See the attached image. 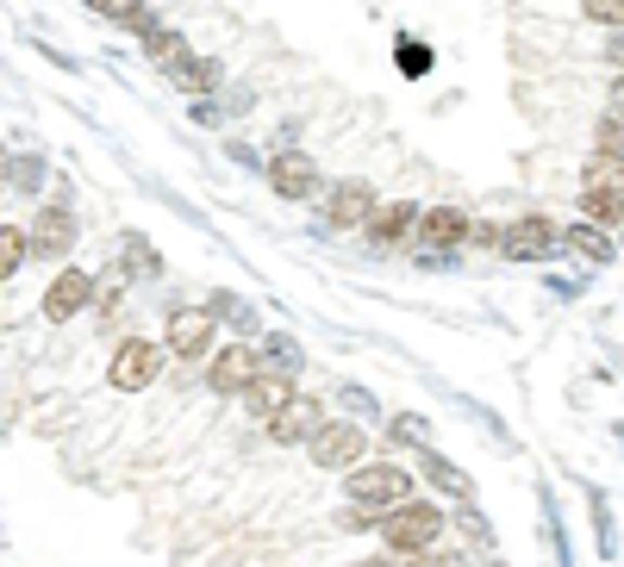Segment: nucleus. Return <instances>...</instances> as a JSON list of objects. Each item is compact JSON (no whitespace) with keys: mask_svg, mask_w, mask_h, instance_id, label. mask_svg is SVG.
<instances>
[{"mask_svg":"<svg viewBox=\"0 0 624 567\" xmlns=\"http://www.w3.org/2000/svg\"><path fill=\"white\" fill-rule=\"evenodd\" d=\"M444 505H424V499H406V505H394L387 518H381V543H387V555H399V562H424L431 549H444Z\"/></svg>","mask_w":624,"mask_h":567,"instance_id":"obj_1","label":"nucleus"},{"mask_svg":"<svg viewBox=\"0 0 624 567\" xmlns=\"http://www.w3.org/2000/svg\"><path fill=\"white\" fill-rule=\"evenodd\" d=\"M344 499L369 505V512H394V505L412 499V474L399 468V462H362V468L344 474Z\"/></svg>","mask_w":624,"mask_h":567,"instance_id":"obj_2","label":"nucleus"},{"mask_svg":"<svg viewBox=\"0 0 624 567\" xmlns=\"http://www.w3.org/2000/svg\"><path fill=\"white\" fill-rule=\"evenodd\" d=\"M499 256L506 262H556V256H569L562 249V224L549 219V212H519V219H506Z\"/></svg>","mask_w":624,"mask_h":567,"instance_id":"obj_3","label":"nucleus"},{"mask_svg":"<svg viewBox=\"0 0 624 567\" xmlns=\"http://www.w3.org/2000/svg\"><path fill=\"white\" fill-rule=\"evenodd\" d=\"M163 349H169V344L125 337V344L113 349V362H106V381H113V394H150V387L163 381Z\"/></svg>","mask_w":624,"mask_h":567,"instance_id":"obj_4","label":"nucleus"},{"mask_svg":"<svg viewBox=\"0 0 624 567\" xmlns=\"http://www.w3.org/2000/svg\"><path fill=\"white\" fill-rule=\"evenodd\" d=\"M263 374V349L250 344V337H238V344H225L206 356V387L219 399H244V387Z\"/></svg>","mask_w":624,"mask_h":567,"instance_id":"obj_5","label":"nucleus"},{"mask_svg":"<svg viewBox=\"0 0 624 567\" xmlns=\"http://www.w3.org/2000/svg\"><path fill=\"white\" fill-rule=\"evenodd\" d=\"M25 237H31V262H69L75 249V212L69 199H44L31 224H25Z\"/></svg>","mask_w":624,"mask_h":567,"instance_id":"obj_6","label":"nucleus"},{"mask_svg":"<svg viewBox=\"0 0 624 567\" xmlns=\"http://www.w3.org/2000/svg\"><path fill=\"white\" fill-rule=\"evenodd\" d=\"M306 455H313V468H324V474H349V468H362L369 437H362L356 424H324L319 437L306 443Z\"/></svg>","mask_w":624,"mask_h":567,"instance_id":"obj_7","label":"nucleus"},{"mask_svg":"<svg viewBox=\"0 0 624 567\" xmlns=\"http://www.w3.org/2000/svg\"><path fill=\"white\" fill-rule=\"evenodd\" d=\"M213 312L206 306H175L169 312V331H163V344H169V356H181V362H206L213 356Z\"/></svg>","mask_w":624,"mask_h":567,"instance_id":"obj_8","label":"nucleus"},{"mask_svg":"<svg viewBox=\"0 0 624 567\" xmlns=\"http://www.w3.org/2000/svg\"><path fill=\"white\" fill-rule=\"evenodd\" d=\"M419 212H424L419 199H374V212L362 231H369V244L387 256V249H399L406 237H419Z\"/></svg>","mask_w":624,"mask_h":567,"instance_id":"obj_9","label":"nucleus"},{"mask_svg":"<svg viewBox=\"0 0 624 567\" xmlns=\"http://www.w3.org/2000/svg\"><path fill=\"white\" fill-rule=\"evenodd\" d=\"M269 188L275 199H319V163L306 156V150H275L269 156Z\"/></svg>","mask_w":624,"mask_h":567,"instance_id":"obj_10","label":"nucleus"},{"mask_svg":"<svg viewBox=\"0 0 624 567\" xmlns=\"http://www.w3.org/2000/svg\"><path fill=\"white\" fill-rule=\"evenodd\" d=\"M94 294H100V281H94L88 269H63V274L44 287V319H50V324L81 319V312L94 306Z\"/></svg>","mask_w":624,"mask_h":567,"instance_id":"obj_11","label":"nucleus"},{"mask_svg":"<svg viewBox=\"0 0 624 567\" xmlns=\"http://www.w3.org/2000/svg\"><path fill=\"white\" fill-rule=\"evenodd\" d=\"M324 424H331V418H324V399H288V405L269 418V443H281V449L313 443Z\"/></svg>","mask_w":624,"mask_h":567,"instance_id":"obj_12","label":"nucleus"},{"mask_svg":"<svg viewBox=\"0 0 624 567\" xmlns=\"http://www.w3.org/2000/svg\"><path fill=\"white\" fill-rule=\"evenodd\" d=\"M469 231H474V219L462 206H449V199H437V206L419 212V249H462Z\"/></svg>","mask_w":624,"mask_h":567,"instance_id":"obj_13","label":"nucleus"},{"mask_svg":"<svg viewBox=\"0 0 624 567\" xmlns=\"http://www.w3.org/2000/svg\"><path fill=\"white\" fill-rule=\"evenodd\" d=\"M288 399H300V387H294V369H263V374H256V381L244 387V399H238V405H244V412H250L256 424H269L275 412L288 405Z\"/></svg>","mask_w":624,"mask_h":567,"instance_id":"obj_14","label":"nucleus"},{"mask_svg":"<svg viewBox=\"0 0 624 567\" xmlns=\"http://www.w3.org/2000/svg\"><path fill=\"white\" fill-rule=\"evenodd\" d=\"M374 212V188L369 181H338L331 194H324V224H338V231H362Z\"/></svg>","mask_w":624,"mask_h":567,"instance_id":"obj_15","label":"nucleus"},{"mask_svg":"<svg viewBox=\"0 0 624 567\" xmlns=\"http://www.w3.org/2000/svg\"><path fill=\"white\" fill-rule=\"evenodd\" d=\"M562 249H574L581 262H594V269H612L624 249H619V237L612 231H599V224H587V219H574V224H562Z\"/></svg>","mask_w":624,"mask_h":567,"instance_id":"obj_16","label":"nucleus"},{"mask_svg":"<svg viewBox=\"0 0 624 567\" xmlns=\"http://www.w3.org/2000/svg\"><path fill=\"white\" fill-rule=\"evenodd\" d=\"M574 206H581V219L599 224V231H624V194H612V188H587V181H581Z\"/></svg>","mask_w":624,"mask_h":567,"instance_id":"obj_17","label":"nucleus"},{"mask_svg":"<svg viewBox=\"0 0 624 567\" xmlns=\"http://www.w3.org/2000/svg\"><path fill=\"white\" fill-rule=\"evenodd\" d=\"M419 462H424V480H431L437 493H449L456 505H474V480H469L462 468H456V462H444L437 449H419Z\"/></svg>","mask_w":624,"mask_h":567,"instance_id":"obj_18","label":"nucleus"},{"mask_svg":"<svg viewBox=\"0 0 624 567\" xmlns=\"http://www.w3.org/2000/svg\"><path fill=\"white\" fill-rule=\"evenodd\" d=\"M587 518H594V543H599V562H612L619 555V524H612V505L599 487H587Z\"/></svg>","mask_w":624,"mask_h":567,"instance_id":"obj_19","label":"nucleus"},{"mask_svg":"<svg viewBox=\"0 0 624 567\" xmlns=\"http://www.w3.org/2000/svg\"><path fill=\"white\" fill-rule=\"evenodd\" d=\"M581 181H587V188H612V194H624V156L594 150V156L581 163Z\"/></svg>","mask_w":624,"mask_h":567,"instance_id":"obj_20","label":"nucleus"},{"mask_svg":"<svg viewBox=\"0 0 624 567\" xmlns=\"http://www.w3.org/2000/svg\"><path fill=\"white\" fill-rule=\"evenodd\" d=\"M25 262H31V237H25L20 224H0V287H7Z\"/></svg>","mask_w":624,"mask_h":567,"instance_id":"obj_21","label":"nucleus"},{"mask_svg":"<svg viewBox=\"0 0 624 567\" xmlns=\"http://www.w3.org/2000/svg\"><path fill=\"white\" fill-rule=\"evenodd\" d=\"M144 56L150 63H163V69H181V63H188V38L156 25V31H144Z\"/></svg>","mask_w":624,"mask_h":567,"instance_id":"obj_22","label":"nucleus"},{"mask_svg":"<svg viewBox=\"0 0 624 567\" xmlns=\"http://www.w3.org/2000/svg\"><path fill=\"white\" fill-rule=\"evenodd\" d=\"M100 20H119V25H138V31H156V13H150L144 0H88Z\"/></svg>","mask_w":624,"mask_h":567,"instance_id":"obj_23","label":"nucleus"},{"mask_svg":"<svg viewBox=\"0 0 624 567\" xmlns=\"http://www.w3.org/2000/svg\"><path fill=\"white\" fill-rule=\"evenodd\" d=\"M213 319H225V324H238V337H256L263 324H256V306H244L238 294H213V306H206Z\"/></svg>","mask_w":624,"mask_h":567,"instance_id":"obj_24","label":"nucleus"},{"mask_svg":"<svg viewBox=\"0 0 624 567\" xmlns=\"http://www.w3.org/2000/svg\"><path fill=\"white\" fill-rule=\"evenodd\" d=\"M175 81H181L188 94H213V88H219V63H213V56H188V63L175 69Z\"/></svg>","mask_w":624,"mask_h":567,"instance_id":"obj_25","label":"nucleus"},{"mask_svg":"<svg viewBox=\"0 0 624 567\" xmlns=\"http://www.w3.org/2000/svg\"><path fill=\"white\" fill-rule=\"evenodd\" d=\"M387 443H412V449H431V424L419 418V412H399V418H387Z\"/></svg>","mask_w":624,"mask_h":567,"instance_id":"obj_26","label":"nucleus"},{"mask_svg":"<svg viewBox=\"0 0 624 567\" xmlns=\"http://www.w3.org/2000/svg\"><path fill=\"white\" fill-rule=\"evenodd\" d=\"M125 274H163V256L144 237H125Z\"/></svg>","mask_w":624,"mask_h":567,"instance_id":"obj_27","label":"nucleus"},{"mask_svg":"<svg viewBox=\"0 0 624 567\" xmlns=\"http://www.w3.org/2000/svg\"><path fill=\"white\" fill-rule=\"evenodd\" d=\"M581 20L612 31V25H624V0H581Z\"/></svg>","mask_w":624,"mask_h":567,"instance_id":"obj_28","label":"nucleus"},{"mask_svg":"<svg viewBox=\"0 0 624 567\" xmlns=\"http://www.w3.org/2000/svg\"><path fill=\"white\" fill-rule=\"evenodd\" d=\"M594 150L624 156V119H619V113H599V119H594Z\"/></svg>","mask_w":624,"mask_h":567,"instance_id":"obj_29","label":"nucleus"},{"mask_svg":"<svg viewBox=\"0 0 624 567\" xmlns=\"http://www.w3.org/2000/svg\"><path fill=\"white\" fill-rule=\"evenodd\" d=\"M263 356H269L275 369H294V362H300V344L288 337V331H275V337H263Z\"/></svg>","mask_w":624,"mask_h":567,"instance_id":"obj_30","label":"nucleus"},{"mask_svg":"<svg viewBox=\"0 0 624 567\" xmlns=\"http://www.w3.org/2000/svg\"><path fill=\"white\" fill-rule=\"evenodd\" d=\"M599 63L612 75H624V25H612V31H599Z\"/></svg>","mask_w":624,"mask_h":567,"instance_id":"obj_31","label":"nucleus"},{"mask_svg":"<svg viewBox=\"0 0 624 567\" xmlns=\"http://www.w3.org/2000/svg\"><path fill=\"white\" fill-rule=\"evenodd\" d=\"M399 69H406V75H431V50H424L419 44V38H399Z\"/></svg>","mask_w":624,"mask_h":567,"instance_id":"obj_32","label":"nucleus"},{"mask_svg":"<svg viewBox=\"0 0 624 567\" xmlns=\"http://www.w3.org/2000/svg\"><path fill=\"white\" fill-rule=\"evenodd\" d=\"M38 181H44V156H20V163H13V188L38 194Z\"/></svg>","mask_w":624,"mask_h":567,"instance_id":"obj_33","label":"nucleus"},{"mask_svg":"<svg viewBox=\"0 0 624 567\" xmlns=\"http://www.w3.org/2000/svg\"><path fill=\"white\" fill-rule=\"evenodd\" d=\"M499 237H506V224H494V219H474V231H469V244H481V249H499Z\"/></svg>","mask_w":624,"mask_h":567,"instance_id":"obj_34","label":"nucleus"},{"mask_svg":"<svg viewBox=\"0 0 624 567\" xmlns=\"http://www.w3.org/2000/svg\"><path fill=\"white\" fill-rule=\"evenodd\" d=\"M599 113H619V119H624V75L606 81V106H599Z\"/></svg>","mask_w":624,"mask_h":567,"instance_id":"obj_35","label":"nucleus"},{"mask_svg":"<svg viewBox=\"0 0 624 567\" xmlns=\"http://www.w3.org/2000/svg\"><path fill=\"white\" fill-rule=\"evenodd\" d=\"M225 156H231V163H238V169H256V150H250L244 138H231V144H225Z\"/></svg>","mask_w":624,"mask_h":567,"instance_id":"obj_36","label":"nucleus"},{"mask_svg":"<svg viewBox=\"0 0 624 567\" xmlns=\"http://www.w3.org/2000/svg\"><path fill=\"white\" fill-rule=\"evenodd\" d=\"M250 106H256V94H250V88H231V94H225V113H250Z\"/></svg>","mask_w":624,"mask_h":567,"instance_id":"obj_37","label":"nucleus"},{"mask_svg":"<svg viewBox=\"0 0 624 567\" xmlns=\"http://www.w3.org/2000/svg\"><path fill=\"white\" fill-rule=\"evenodd\" d=\"M225 106H206V100H194V125H219Z\"/></svg>","mask_w":624,"mask_h":567,"instance_id":"obj_38","label":"nucleus"},{"mask_svg":"<svg viewBox=\"0 0 624 567\" xmlns=\"http://www.w3.org/2000/svg\"><path fill=\"white\" fill-rule=\"evenodd\" d=\"M7 181H13V156H7V150H0V188H7Z\"/></svg>","mask_w":624,"mask_h":567,"instance_id":"obj_39","label":"nucleus"},{"mask_svg":"<svg viewBox=\"0 0 624 567\" xmlns=\"http://www.w3.org/2000/svg\"><path fill=\"white\" fill-rule=\"evenodd\" d=\"M619 249H624V231H619Z\"/></svg>","mask_w":624,"mask_h":567,"instance_id":"obj_40","label":"nucleus"}]
</instances>
